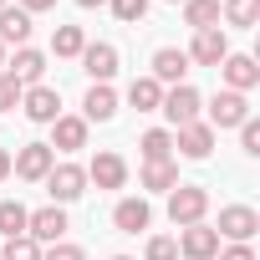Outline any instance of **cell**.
I'll use <instances>...</instances> for the list:
<instances>
[{
    "mask_svg": "<svg viewBox=\"0 0 260 260\" xmlns=\"http://www.w3.org/2000/svg\"><path fill=\"white\" fill-rule=\"evenodd\" d=\"M209 214V189L204 184H174L169 189V219L184 230V224H199Z\"/></svg>",
    "mask_w": 260,
    "mask_h": 260,
    "instance_id": "cell-1",
    "label": "cell"
},
{
    "mask_svg": "<svg viewBox=\"0 0 260 260\" xmlns=\"http://www.w3.org/2000/svg\"><path fill=\"white\" fill-rule=\"evenodd\" d=\"M199 107H204V97H199L189 82H179V87H164V102H158V112H164L174 127H184V122H199Z\"/></svg>",
    "mask_w": 260,
    "mask_h": 260,
    "instance_id": "cell-2",
    "label": "cell"
},
{
    "mask_svg": "<svg viewBox=\"0 0 260 260\" xmlns=\"http://www.w3.org/2000/svg\"><path fill=\"white\" fill-rule=\"evenodd\" d=\"M41 184L51 189V204H72V199L87 194V169H82V164H56Z\"/></svg>",
    "mask_w": 260,
    "mask_h": 260,
    "instance_id": "cell-3",
    "label": "cell"
},
{
    "mask_svg": "<svg viewBox=\"0 0 260 260\" xmlns=\"http://www.w3.org/2000/svg\"><path fill=\"white\" fill-rule=\"evenodd\" d=\"M260 230V214L250 209V204H224L219 209V240H230V245H250V235Z\"/></svg>",
    "mask_w": 260,
    "mask_h": 260,
    "instance_id": "cell-4",
    "label": "cell"
},
{
    "mask_svg": "<svg viewBox=\"0 0 260 260\" xmlns=\"http://www.w3.org/2000/svg\"><path fill=\"white\" fill-rule=\"evenodd\" d=\"M51 169H56V153H51L46 143H26V148L11 158V174H21L26 184H41Z\"/></svg>",
    "mask_w": 260,
    "mask_h": 260,
    "instance_id": "cell-5",
    "label": "cell"
},
{
    "mask_svg": "<svg viewBox=\"0 0 260 260\" xmlns=\"http://www.w3.org/2000/svg\"><path fill=\"white\" fill-rule=\"evenodd\" d=\"M174 245H179V255H189V260H214V255H219V235H214V224H204V219H199V224H184Z\"/></svg>",
    "mask_w": 260,
    "mask_h": 260,
    "instance_id": "cell-6",
    "label": "cell"
},
{
    "mask_svg": "<svg viewBox=\"0 0 260 260\" xmlns=\"http://www.w3.org/2000/svg\"><path fill=\"white\" fill-rule=\"evenodd\" d=\"M250 117V102H245V92H214V102H209V127L219 133V127H240Z\"/></svg>",
    "mask_w": 260,
    "mask_h": 260,
    "instance_id": "cell-7",
    "label": "cell"
},
{
    "mask_svg": "<svg viewBox=\"0 0 260 260\" xmlns=\"http://www.w3.org/2000/svg\"><path fill=\"white\" fill-rule=\"evenodd\" d=\"M21 112H26L31 122H56V117H61V92L46 87V82H41V87H26V92H21Z\"/></svg>",
    "mask_w": 260,
    "mask_h": 260,
    "instance_id": "cell-8",
    "label": "cell"
},
{
    "mask_svg": "<svg viewBox=\"0 0 260 260\" xmlns=\"http://www.w3.org/2000/svg\"><path fill=\"white\" fill-rule=\"evenodd\" d=\"M26 235H31L36 245H56V240L67 235V209H61V204L31 209V219H26Z\"/></svg>",
    "mask_w": 260,
    "mask_h": 260,
    "instance_id": "cell-9",
    "label": "cell"
},
{
    "mask_svg": "<svg viewBox=\"0 0 260 260\" xmlns=\"http://www.w3.org/2000/svg\"><path fill=\"white\" fill-rule=\"evenodd\" d=\"M174 148L184 153V158H209L214 153V127L199 117V122H184L179 133H174Z\"/></svg>",
    "mask_w": 260,
    "mask_h": 260,
    "instance_id": "cell-10",
    "label": "cell"
},
{
    "mask_svg": "<svg viewBox=\"0 0 260 260\" xmlns=\"http://www.w3.org/2000/svg\"><path fill=\"white\" fill-rule=\"evenodd\" d=\"M189 61H199V67H219L224 56H230V36L214 26V31H194V46L184 51Z\"/></svg>",
    "mask_w": 260,
    "mask_h": 260,
    "instance_id": "cell-11",
    "label": "cell"
},
{
    "mask_svg": "<svg viewBox=\"0 0 260 260\" xmlns=\"http://www.w3.org/2000/svg\"><path fill=\"white\" fill-rule=\"evenodd\" d=\"M82 72H87L92 82H112V72H117V46H112V41H87V46H82Z\"/></svg>",
    "mask_w": 260,
    "mask_h": 260,
    "instance_id": "cell-12",
    "label": "cell"
},
{
    "mask_svg": "<svg viewBox=\"0 0 260 260\" xmlns=\"http://www.w3.org/2000/svg\"><path fill=\"white\" fill-rule=\"evenodd\" d=\"M87 184H97V189H122V184H127V158H122V153H97V158L87 164Z\"/></svg>",
    "mask_w": 260,
    "mask_h": 260,
    "instance_id": "cell-13",
    "label": "cell"
},
{
    "mask_svg": "<svg viewBox=\"0 0 260 260\" xmlns=\"http://www.w3.org/2000/svg\"><path fill=\"white\" fill-rule=\"evenodd\" d=\"M184 72H189V56H184L179 46H158V51H153V72H148V77H153L158 87H179Z\"/></svg>",
    "mask_w": 260,
    "mask_h": 260,
    "instance_id": "cell-14",
    "label": "cell"
},
{
    "mask_svg": "<svg viewBox=\"0 0 260 260\" xmlns=\"http://www.w3.org/2000/svg\"><path fill=\"white\" fill-rule=\"evenodd\" d=\"M112 224H117L122 235H138V230H148V224H153V204H148L143 194H138V199H117Z\"/></svg>",
    "mask_w": 260,
    "mask_h": 260,
    "instance_id": "cell-15",
    "label": "cell"
},
{
    "mask_svg": "<svg viewBox=\"0 0 260 260\" xmlns=\"http://www.w3.org/2000/svg\"><path fill=\"white\" fill-rule=\"evenodd\" d=\"M112 112H117V92L107 82H92L82 97V122H112Z\"/></svg>",
    "mask_w": 260,
    "mask_h": 260,
    "instance_id": "cell-16",
    "label": "cell"
},
{
    "mask_svg": "<svg viewBox=\"0 0 260 260\" xmlns=\"http://www.w3.org/2000/svg\"><path fill=\"white\" fill-rule=\"evenodd\" d=\"M219 72H224V92H250V87L260 82L255 56H224V61H219Z\"/></svg>",
    "mask_w": 260,
    "mask_h": 260,
    "instance_id": "cell-17",
    "label": "cell"
},
{
    "mask_svg": "<svg viewBox=\"0 0 260 260\" xmlns=\"http://www.w3.org/2000/svg\"><path fill=\"white\" fill-rule=\"evenodd\" d=\"M51 153L61 148V153H77V148H87V122L82 117H56L51 122V143H46Z\"/></svg>",
    "mask_w": 260,
    "mask_h": 260,
    "instance_id": "cell-18",
    "label": "cell"
},
{
    "mask_svg": "<svg viewBox=\"0 0 260 260\" xmlns=\"http://www.w3.org/2000/svg\"><path fill=\"white\" fill-rule=\"evenodd\" d=\"M6 72H11L21 87H41V77H46V56H41V51H31V46H21V51H16V61H6Z\"/></svg>",
    "mask_w": 260,
    "mask_h": 260,
    "instance_id": "cell-19",
    "label": "cell"
},
{
    "mask_svg": "<svg viewBox=\"0 0 260 260\" xmlns=\"http://www.w3.org/2000/svg\"><path fill=\"white\" fill-rule=\"evenodd\" d=\"M31 41V16L21 6H6L0 11V46H26Z\"/></svg>",
    "mask_w": 260,
    "mask_h": 260,
    "instance_id": "cell-20",
    "label": "cell"
},
{
    "mask_svg": "<svg viewBox=\"0 0 260 260\" xmlns=\"http://www.w3.org/2000/svg\"><path fill=\"white\" fill-rule=\"evenodd\" d=\"M138 153H143V164H169L174 158V133L169 127H148L138 138Z\"/></svg>",
    "mask_w": 260,
    "mask_h": 260,
    "instance_id": "cell-21",
    "label": "cell"
},
{
    "mask_svg": "<svg viewBox=\"0 0 260 260\" xmlns=\"http://www.w3.org/2000/svg\"><path fill=\"white\" fill-rule=\"evenodd\" d=\"M127 102H133L138 112H158V102H164V87H158L153 77H133V87H127Z\"/></svg>",
    "mask_w": 260,
    "mask_h": 260,
    "instance_id": "cell-22",
    "label": "cell"
},
{
    "mask_svg": "<svg viewBox=\"0 0 260 260\" xmlns=\"http://www.w3.org/2000/svg\"><path fill=\"white\" fill-rule=\"evenodd\" d=\"M184 21L194 31H214L219 26V0H184Z\"/></svg>",
    "mask_w": 260,
    "mask_h": 260,
    "instance_id": "cell-23",
    "label": "cell"
},
{
    "mask_svg": "<svg viewBox=\"0 0 260 260\" xmlns=\"http://www.w3.org/2000/svg\"><path fill=\"white\" fill-rule=\"evenodd\" d=\"M26 219H31V209L21 199H0V235H6V240L26 235Z\"/></svg>",
    "mask_w": 260,
    "mask_h": 260,
    "instance_id": "cell-24",
    "label": "cell"
},
{
    "mask_svg": "<svg viewBox=\"0 0 260 260\" xmlns=\"http://www.w3.org/2000/svg\"><path fill=\"white\" fill-rule=\"evenodd\" d=\"M179 184V164L169 158V164H143V189H153V194H169Z\"/></svg>",
    "mask_w": 260,
    "mask_h": 260,
    "instance_id": "cell-25",
    "label": "cell"
},
{
    "mask_svg": "<svg viewBox=\"0 0 260 260\" xmlns=\"http://www.w3.org/2000/svg\"><path fill=\"white\" fill-rule=\"evenodd\" d=\"M219 16H224L230 26H240V31H250V26L260 21V0H224V6H219Z\"/></svg>",
    "mask_w": 260,
    "mask_h": 260,
    "instance_id": "cell-26",
    "label": "cell"
},
{
    "mask_svg": "<svg viewBox=\"0 0 260 260\" xmlns=\"http://www.w3.org/2000/svg\"><path fill=\"white\" fill-rule=\"evenodd\" d=\"M82 46H87L82 26H56V36H51V51L56 56H82Z\"/></svg>",
    "mask_w": 260,
    "mask_h": 260,
    "instance_id": "cell-27",
    "label": "cell"
},
{
    "mask_svg": "<svg viewBox=\"0 0 260 260\" xmlns=\"http://www.w3.org/2000/svg\"><path fill=\"white\" fill-rule=\"evenodd\" d=\"M0 260H41V245H36L31 235H16V240H6Z\"/></svg>",
    "mask_w": 260,
    "mask_h": 260,
    "instance_id": "cell-28",
    "label": "cell"
},
{
    "mask_svg": "<svg viewBox=\"0 0 260 260\" xmlns=\"http://www.w3.org/2000/svg\"><path fill=\"white\" fill-rule=\"evenodd\" d=\"M107 6H112V16H117L122 26H133V21L148 16V0H107Z\"/></svg>",
    "mask_w": 260,
    "mask_h": 260,
    "instance_id": "cell-29",
    "label": "cell"
},
{
    "mask_svg": "<svg viewBox=\"0 0 260 260\" xmlns=\"http://www.w3.org/2000/svg\"><path fill=\"white\" fill-rule=\"evenodd\" d=\"M21 92H26V87H21L11 72H0V112H16V107H21Z\"/></svg>",
    "mask_w": 260,
    "mask_h": 260,
    "instance_id": "cell-30",
    "label": "cell"
},
{
    "mask_svg": "<svg viewBox=\"0 0 260 260\" xmlns=\"http://www.w3.org/2000/svg\"><path fill=\"white\" fill-rule=\"evenodd\" d=\"M240 148H245L250 158L260 153V122H255V117H245V122H240Z\"/></svg>",
    "mask_w": 260,
    "mask_h": 260,
    "instance_id": "cell-31",
    "label": "cell"
},
{
    "mask_svg": "<svg viewBox=\"0 0 260 260\" xmlns=\"http://www.w3.org/2000/svg\"><path fill=\"white\" fill-rule=\"evenodd\" d=\"M148 260H179V245H174L169 235H153V240H148Z\"/></svg>",
    "mask_w": 260,
    "mask_h": 260,
    "instance_id": "cell-32",
    "label": "cell"
},
{
    "mask_svg": "<svg viewBox=\"0 0 260 260\" xmlns=\"http://www.w3.org/2000/svg\"><path fill=\"white\" fill-rule=\"evenodd\" d=\"M41 260H87V255H82V245L56 240V245H46V250H41Z\"/></svg>",
    "mask_w": 260,
    "mask_h": 260,
    "instance_id": "cell-33",
    "label": "cell"
},
{
    "mask_svg": "<svg viewBox=\"0 0 260 260\" xmlns=\"http://www.w3.org/2000/svg\"><path fill=\"white\" fill-rule=\"evenodd\" d=\"M219 260H255V250H250V245H224Z\"/></svg>",
    "mask_w": 260,
    "mask_h": 260,
    "instance_id": "cell-34",
    "label": "cell"
},
{
    "mask_svg": "<svg viewBox=\"0 0 260 260\" xmlns=\"http://www.w3.org/2000/svg\"><path fill=\"white\" fill-rule=\"evenodd\" d=\"M51 6H56V0H21V11H26V16H36V11H51Z\"/></svg>",
    "mask_w": 260,
    "mask_h": 260,
    "instance_id": "cell-35",
    "label": "cell"
},
{
    "mask_svg": "<svg viewBox=\"0 0 260 260\" xmlns=\"http://www.w3.org/2000/svg\"><path fill=\"white\" fill-rule=\"evenodd\" d=\"M0 179H11V153L0 148Z\"/></svg>",
    "mask_w": 260,
    "mask_h": 260,
    "instance_id": "cell-36",
    "label": "cell"
},
{
    "mask_svg": "<svg viewBox=\"0 0 260 260\" xmlns=\"http://www.w3.org/2000/svg\"><path fill=\"white\" fill-rule=\"evenodd\" d=\"M77 6H82V11H92V6H107V0H77Z\"/></svg>",
    "mask_w": 260,
    "mask_h": 260,
    "instance_id": "cell-37",
    "label": "cell"
},
{
    "mask_svg": "<svg viewBox=\"0 0 260 260\" xmlns=\"http://www.w3.org/2000/svg\"><path fill=\"white\" fill-rule=\"evenodd\" d=\"M0 72H6V46H0Z\"/></svg>",
    "mask_w": 260,
    "mask_h": 260,
    "instance_id": "cell-38",
    "label": "cell"
},
{
    "mask_svg": "<svg viewBox=\"0 0 260 260\" xmlns=\"http://www.w3.org/2000/svg\"><path fill=\"white\" fill-rule=\"evenodd\" d=\"M112 260H133V255H112Z\"/></svg>",
    "mask_w": 260,
    "mask_h": 260,
    "instance_id": "cell-39",
    "label": "cell"
},
{
    "mask_svg": "<svg viewBox=\"0 0 260 260\" xmlns=\"http://www.w3.org/2000/svg\"><path fill=\"white\" fill-rule=\"evenodd\" d=\"M0 11H6V0H0Z\"/></svg>",
    "mask_w": 260,
    "mask_h": 260,
    "instance_id": "cell-40",
    "label": "cell"
},
{
    "mask_svg": "<svg viewBox=\"0 0 260 260\" xmlns=\"http://www.w3.org/2000/svg\"><path fill=\"white\" fill-rule=\"evenodd\" d=\"M174 6H184V0H174Z\"/></svg>",
    "mask_w": 260,
    "mask_h": 260,
    "instance_id": "cell-41",
    "label": "cell"
}]
</instances>
